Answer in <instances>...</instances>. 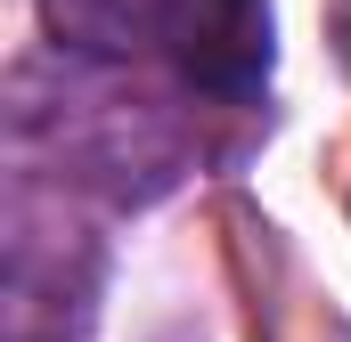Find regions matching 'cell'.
I'll return each instance as SVG.
<instances>
[{
    "label": "cell",
    "mask_w": 351,
    "mask_h": 342,
    "mask_svg": "<svg viewBox=\"0 0 351 342\" xmlns=\"http://www.w3.org/2000/svg\"><path fill=\"white\" fill-rule=\"evenodd\" d=\"M164 57L188 90L204 98H262L269 66H278V16L269 0H164V25H156Z\"/></svg>",
    "instance_id": "cell-1"
},
{
    "label": "cell",
    "mask_w": 351,
    "mask_h": 342,
    "mask_svg": "<svg viewBox=\"0 0 351 342\" xmlns=\"http://www.w3.org/2000/svg\"><path fill=\"white\" fill-rule=\"evenodd\" d=\"M41 16L74 57H131L139 41H156L164 0H41Z\"/></svg>",
    "instance_id": "cell-2"
}]
</instances>
